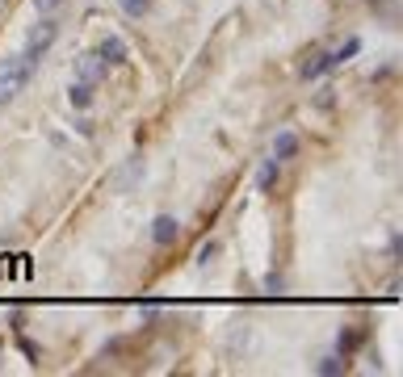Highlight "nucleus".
<instances>
[{
  "instance_id": "obj_1",
  "label": "nucleus",
  "mask_w": 403,
  "mask_h": 377,
  "mask_svg": "<svg viewBox=\"0 0 403 377\" xmlns=\"http://www.w3.org/2000/svg\"><path fill=\"white\" fill-rule=\"evenodd\" d=\"M59 38V26L50 21V17H42L34 30H30V38H26V50H21V59L30 63V68H38L42 59H46V50H50V42Z\"/></svg>"
},
{
  "instance_id": "obj_2",
  "label": "nucleus",
  "mask_w": 403,
  "mask_h": 377,
  "mask_svg": "<svg viewBox=\"0 0 403 377\" xmlns=\"http://www.w3.org/2000/svg\"><path fill=\"white\" fill-rule=\"evenodd\" d=\"M30 76H34V68L21 59V55H13V59H5V68H0V105L5 101H13L26 84H30Z\"/></svg>"
},
{
  "instance_id": "obj_3",
  "label": "nucleus",
  "mask_w": 403,
  "mask_h": 377,
  "mask_svg": "<svg viewBox=\"0 0 403 377\" xmlns=\"http://www.w3.org/2000/svg\"><path fill=\"white\" fill-rule=\"evenodd\" d=\"M76 76L80 80H88V84H97V80H106L110 76V63L97 55V50H84V55L76 59Z\"/></svg>"
},
{
  "instance_id": "obj_4",
  "label": "nucleus",
  "mask_w": 403,
  "mask_h": 377,
  "mask_svg": "<svg viewBox=\"0 0 403 377\" xmlns=\"http://www.w3.org/2000/svg\"><path fill=\"white\" fill-rule=\"evenodd\" d=\"M336 68H340V63H336L332 50H320V55H311L307 63L298 68V76H302V80H320V76H328V72H336Z\"/></svg>"
},
{
  "instance_id": "obj_5",
  "label": "nucleus",
  "mask_w": 403,
  "mask_h": 377,
  "mask_svg": "<svg viewBox=\"0 0 403 377\" xmlns=\"http://www.w3.org/2000/svg\"><path fill=\"white\" fill-rule=\"evenodd\" d=\"M177 235H181V223L173 218V214H160V218L151 223V243L168 247V243H177Z\"/></svg>"
},
{
  "instance_id": "obj_6",
  "label": "nucleus",
  "mask_w": 403,
  "mask_h": 377,
  "mask_svg": "<svg viewBox=\"0 0 403 377\" xmlns=\"http://www.w3.org/2000/svg\"><path fill=\"white\" fill-rule=\"evenodd\" d=\"M97 55L106 59L110 68H122V63H126V42H122L118 34H106V38H101V46H97Z\"/></svg>"
},
{
  "instance_id": "obj_7",
  "label": "nucleus",
  "mask_w": 403,
  "mask_h": 377,
  "mask_svg": "<svg viewBox=\"0 0 403 377\" xmlns=\"http://www.w3.org/2000/svg\"><path fill=\"white\" fill-rule=\"evenodd\" d=\"M366 336H370V327H348V332H340L336 336V352L340 356H353V352L366 344Z\"/></svg>"
},
{
  "instance_id": "obj_8",
  "label": "nucleus",
  "mask_w": 403,
  "mask_h": 377,
  "mask_svg": "<svg viewBox=\"0 0 403 377\" xmlns=\"http://www.w3.org/2000/svg\"><path fill=\"white\" fill-rule=\"evenodd\" d=\"M294 155H298V134H294V130H282V134L273 139V155H269V159L286 164V159H294Z\"/></svg>"
},
{
  "instance_id": "obj_9",
  "label": "nucleus",
  "mask_w": 403,
  "mask_h": 377,
  "mask_svg": "<svg viewBox=\"0 0 403 377\" xmlns=\"http://www.w3.org/2000/svg\"><path fill=\"white\" fill-rule=\"evenodd\" d=\"M277 176H282V164H277V159H265V164H261V176H257V189H261V193H273V189H277Z\"/></svg>"
},
{
  "instance_id": "obj_10",
  "label": "nucleus",
  "mask_w": 403,
  "mask_h": 377,
  "mask_svg": "<svg viewBox=\"0 0 403 377\" xmlns=\"http://www.w3.org/2000/svg\"><path fill=\"white\" fill-rule=\"evenodd\" d=\"M68 101H72V110H88V105H92V84L88 80H76L68 88Z\"/></svg>"
},
{
  "instance_id": "obj_11",
  "label": "nucleus",
  "mask_w": 403,
  "mask_h": 377,
  "mask_svg": "<svg viewBox=\"0 0 403 377\" xmlns=\"http://www.w3.org/2000/svg\"><path fill=\"white\" fill-rule=\"evenodd\" d=\"M344 360H348V356H340V352H332V356H324V360H320L315 369H320L324 377H336V373H344V369H348Z\"/></svg>"
},
{
  "instance_id": "obj_12",
  "label": "nucleus",
  "mask_w": 403,
  "mask_h": 377,
  "mask_svg": "<svg viewBox=\"0 0 403 377\" xmlns=\"http://www.w3.org/2000/svg\"><path fill=\"white\" fill-rule=\"evenodd\" d=\"M122 13L139 21V17H147V13H151V0H122Z\"/></svg>"
},
{
  "instance_id": "obj_13",
  "label": "nucleus",
  "mask_w": 403,
  "mask_h": 377,
  "mask_svg": "<svg viewBox=\"0 0 403 377\" xmlns=\"http://www.w3.org/2000/svg\"><path fill=\"white\" fill-rule=\"evenodd\" d=\"M357 50H362V38H348L340 50H332V55H336V63H348L353 55H357Z\"/></svg>"
},
{
  "instance_id": "obj_14",
  "label": "nucleus",
  "mask_w": 403,
  "mask_h": 377,
  "mask_svg": "<svg viewBox=\"0 0 403 377\" xmlns=\"http://www.w3.org/2000/svg\"><path fill=\"white\" fill-rule=\"evenodd\" d=\"M17 348H21V352H26V356H30V360H34V365H38V360H42V348H38V344H34V340H26V336H21V332H17Z\"/></svg>"
},
{
  "instance_id": "obj_15",
  "label": "nucleus",
  "mask_w": 403,
  "mask_h": 377,
  "mask_svg": "<svg viewBox=\"0 0 403 377\" xmlns=\"http://www.w3.org/2000/svg\"><path fill=\"white\" fill-rule=\"evenodd\" d=\"M215 256H219V243H202V247H197V264H202V268H206Z\"/></svg>"
},
{
  "instance_id": "obj_16",
  "label": "nucleus",
  "mask_w": 403,
  "mask_h": 377,
  "mask_svg": "<svg viewBox=\"0 0 403 377\" xmlns=\"http://www.w3.org/2000/svg\"><path fill=\"white\" fill-rule=\"evenodd\" d=\"M261 289H265V294H282V273H265Z\"/></svg>"
},
{
  "instance_id": "obj_17",
  "label": "nucleus",
  "mask_w": 403,
  "mask_h": 377,
  "mask_svg": "<svg viewBox=\"0 0 403 377\" xmlns=\"http://www.w3.org/2000/svg\"><path fill=\"white\" fill-rule=\"evenodd\" d=\"M59 5H63V0H34V9H38V13H55Z\"/></svg>"
},
{
  "instance_id": "obj_18",
  "label": "nucleus",
  "mask_w": 403,
  "mask_h": 377,
  "mask_svg": "<svg viewBox=\"0 0 403 377\" xmlns=\"http://www.w3.org/2000/svg\"><path fill=\"white\" fill-rule=\"evenodd\" d=\"M76 134H84V139H88V134H92V122H88V118H76Z\"/></svg>"
}]
</instances>
